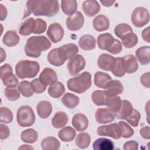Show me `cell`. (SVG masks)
I'll list each match as a JSON object with an SVG mask.
<instances>
[{
  "label": "cell",
  "mask_w": 150,
  "mask_h": 150,
  "mask_svg": "<svg viewBox=\"0 0 150 150\" xmlns=\"http://www.w3.org/2000/svg\"><path fill=\"white\" fill-rule=\"evenodd\" d=\"M149 29L150 27L148 26L146 28L144 29L142 32V39L148 43H149Z\"/></svg>",
  "instance_id": "obj_57"
},
{
  "label": "cell",
  "mask_w": 150,
  "mask_h": 150,
  "mask_svg": "<svg viewBox=\"0 0 150 150\" xmlns=\"http://www.w3.org/2000/svg\"><path fill=\"white\" fill-rule=\"evenodd\" d=\"M47 60L50 64L54 66H60L64 63L59 55L57 48L53 49L49 52L47 55Z\"/></svg>",
  "instance_id": "obj_40"
},
{
  "label": "cell",
  "mask_w": 150,
  "mask_h": 150,
  "mask_svg": "<svg viewBox=\"0 0 150 150\" xmlns=\"http://www.w3.org/2000/svg\"><path fill=\"white\" fill-rule=\"evenodd\" d=\"M18 89L23 96L25 97H31L33 94V91L30 86V83L28 81H22L18 85Z\"/></svg>",
  "instance_id": "obj_43"
},
{
  "label": "cell",
  "mask_w": 150,
  "mask_h": 150,
  "mask_svg": "<svg viewBox=\"0 0 150 150\" xmlns=\"http://www.w3.org/2000/svg\"><path fill=\"white\" fill-rule=\"evenodd\" d=\"M0 128H1V135H0L1 139L3 140L8 138L10 134V131L8 127L4 124H1L0 125Z\"/></svg>",
  "instance_id": "obj_52"
},
{
  "label": "cell",
  "mask_w": 150,
  "mask_h": 150,
  "mask_svg": "<svg viewBox=\"0 0 150 150\" xmlns=\"http://www.w3.org/2000/svg\"><path fill=\"white\" fill-rule=\"evenodd\" d=\"M3 43L8 47H13L17 45L19 42V36L13 30L7 31L2 39Z\"/></svg>",
  "instance_id": "obj_28"
},
{
  "label": "cell",
  "mask_w": 150,
  "mask_h": 150,
  "mask_svg": "<svg viewBox=\"0 0 150 150\" xmlns=\"http://www.w3.org/2000/svg\"><path fill=\"white\" fill-rule=\"evenodd\" d=\"M50 46L51 43L46 36H32L26 41L25 52L28 56L36 58L40 56L41 52L48 50Z\"/></svg>",
  "instance_id": "obj_2"
},
{
  "label": "cell",
  "mask_w": 150,
  "mask_h": 150,
  "mask_svg": "<svg viewBox=\"0 0 150 150\" xmlns=\"http://www.w3.org/2000/svg\"><path fill=\"white\" fill-rule=\"evenodd\" d=\"M1 79L4 86L8 87L13 88L18 84V80L12 71L8 72L1 76Z\"/></svg>",
  "instance_id": "obj_38"
},
{
  "label": "cell",
  "mask_w": 150,
  "mask_h": 150,
  "mask_svg": "<svg viewBox=\"0 0 150 150\" xmlns=\"http://www.w3.org/2000/svg\"><path fill=\"white\" fill-rule=\"evenodd\" d=\"M79 45L80 48L83 50H91L96 47V41L93 36L85 35L80 38Z\"/></svg>",
  "instance_id": "obj_23"
},
{
  "label": "cell",
  "mask_w": 150,
  "mask_h": 150,
  "mask_svg": "<svg viewBox=\"0 0 150 150\" xmlns=\"http://www.w3.org/2000/svg\"><path fill=\"white\" fill-rule=\"evenodd\" d=\"M111 80V77L109 74L101 71H97L94 74V84L99 88H104L107 83Z\"/></svg>",
  "instance_id": "obj_35"
},
{
  "label": "cell",
  "mask_w": 150,
  "mask_h": 150,
  "mask_svg": "<svg viewBox=\"0 0 150 150\" xmlns=\"http://www.w3.org/2000/svg\"><path fill=\"white\" fill-rule=\"evenodd\" d=\"M86 66V61L81 54H77L69 59L67 69L71 76H75L83 70Z\"/></svg>",
  "instance_id": "obj_8"
},
{
  "label": "cell",
  "mask_w": 150,
  "mask_h": 150,
  "mask_svg": "<svg viewBox=\"0 0 150 150\" xmlns=\"http://www.w3.org/2000/svg\"><path fill=\"white\" fill-rule=\"evenodd\" d=\"M64 105L69 108H74L79 104V98L71 93H66L62 98Z\"/></svg>",
  "instance_id": "obj_34"
},
{
  "label": "cell",
  "mask_w": 150,
  "mask_h": 150,
  "mask_svg": "<svg viewBox=\"0 0 150 150\" xmlns=\"http://www.w3.org/2000/svg\"><path fill=\"white\" fill-rule=\"evenodd\" d=\"M116 58L107 53L101 54L98 58L97 64L100 69L105 71H111L115 64Z\"/></svg>",
  "instance_id": "obj_14"
},
{
  "label": "cell",
  "mask_w": 150,
  "mask_h": 150,
  "mask_svg": "<svg viewBox=\"0 0 150 150\" xmlns=\"http://www.w3.org/2000/svg\"><path fill=\"white\" fill-rule=\"evenodd\" d=\"M35 22H36V27H35V29L33 33L40 34V33H44L46 29V26H47L46 22L40 18L36 19Z\"/></svg>",
  "instance_id": "obj_50"
},
{
  "label": "cell",
  "mask_w": 150,
  "mask_h": 150,
  "mask_svg": "<svg viewBox=\"0 0 150 150\" xmlns=\"http://www.w3.org/2000/svg\"><path fill=\"white\" fill-rule=\"evenodd\" d=\"M125 150H137L138 149V143L135 141H129L124 144Z\"/></svg>",
  "instance_id": "obj_53"
},
{
  "label": "cell",
  "mask_w": 150,
  "mask_h": 150,
  "mask_svg": "<svg viewBox=\"0 0 150 150\" xmlns=\"http://www.w3.org/2000/svg\"><path fill=\"white\" fill-rule=\"evenodd\" d=\"M118 125L120 127L122 137L124 138H128L131 137L134 135V129L129 127L125 122L124 121H120L118 122Z\"/></svg>",
  "instance_id": "obj_46"
},
{
  "label": "cell",
  "mask_w": 150,
  "mask_h": 150,
  "mask_svg": "<svg viewBox=\"0 0 150 150\" xmlns=\"http://www.w3.org/2000/svg\"><path fill=\"white\" fill-rule=\"evenodd\" d=\"M61 6L64 13L71 16L76 12L77 9V3L75 0L62 1Z\"/></svg>",
  "instance_id": "obj_32"
},
{
  "label": "cell",
  "mask_w": 150,
  "mask_h": 150,
  "mask_svg": "<svg viewBox=\"0 0 150 150\" xmlns=\"http://www.w3.org/2000/svg\"><path fill=\"white\" fill-rule=\"evenodd\" d=\"M39 80L45 85H52L57 81V77L56 72L49 67L45 68L39 77Z\"/></svg>",
  "instance_id": "obj_15"
},
{
  "label": "cell",
  "mask_w": 150,
  "mask_h": 150,
  "mask_svg": "<svg viewBox=\"0 0 150 150\" xmlns=\"http://www.w3.org/2000/svg\"><path fill=\"white\" fill-rule=\"evenodd\" d=\"M84 25V17L82 13L77 11L69 16L66 20V25L69 30L76 31L80 29Z\"/></svg>",
  "instance_id": "obj_11"
},
{
  "label": "cell",
  "mask_w": 150,
  "mask_h": 150,
  "mask_svg": "<svg viewBox=\"0 0 150 150\" xmlns=\"http://www.w3.org/2000/svg\"><path fill=\"white\" fill-rule=\"evenodd\" d=\"M93 148L94 150H112L114 149V144L110 139L100 138L94 142Z\"/></svg>",
  "instance_id": "obj_24"
},
{
  "label": "cell",
  "mask_w": 150,
  "mask_h": 150,
  "mask_svg": "<svg viewBox=\"0 0 150 150\" xmlns=\"http://www.w3.org/2000/svg\"><path fill=\"white\" fill-rule=\"evenodd\" d=\"M114 40V37L108 33L100 35L97 38L98 47L101 50H107L112 44Z\"/></svg>",
  "instance_id": "obj_26"
},
{
  "label": "cell",
  "mask_w": 150,
  "mask_h": 150,
  "mask_svg": "<svg viewBox=\"0 0 150 150\" xmlns=\"http://www.w3.org/2000/svg\"><path fill=\"white\" fill-rule=\"evenodd\" d=\"M76 134L75 130L72 127L67 126L59 131L58 136L61 141L67 142L73 140L76 136Z\"/></svg>",
  "instance_id": "obj_30"
},
{
  "label": "cell",
  "mask_w": 150,
  "mask_h": 150,
  "mask_svg": "<svg viewBox=\"0 0 150 150\" xmlns=\"http://www.w3.org/2000/svg\"><path fill=\"white\" fill-rule=\"evenodd\" d=\"M11 71H12V69L11 65L8 63L5 64L1 67V69H0L1 76H2L6 73L11 72Z\"/></svg>",
  "instance_id": "obj_56"
},
{
  "label": "cell",
  "mask_w": 150,
  "mask_h": 150,
  "mask_svg": "<svg viewBox=\"0 0 150 150\" xmlns=\"http://www.w3.org/2000/svg\"><path fill=\"white\" fill-rule=\"evenodd\" d=\"M90 142V135L86 132H81L78 134L75 139L76 145L80 149H85L87 148Z\"/></svg>",
  "instance_id": "obj_36"
},
{
  "label": "cell",
  "mask_w": 150,
  "mask_h": 150,
  "mask_svg": "<svg viewBox=\"0 0 150 150\" xmlns=\"http://www.w3.org/2000/svg\"><path fill=\"white\" fill-rule=\"evenodd\" d=\"M107 96L101 90H96L91 94V98L93 103L98 106L105 105Z\"/></svg>",
  "instance_id": "obj_42"
},
{
  "label": "cell",
  "mask_w": 150,
  "mask_h": 150,
  "mask_svg": "<svg viewBox=\"0 0 150 150\" xmlns=\"http://www.w3.org/2000/svg\"><path fill=\"white\" fill-rule=\"evenodd\" d=\"M30 86L32 91L37 94L44 92L46 88V86L43 84L39 79L33 80L30 83Z\"/></svg>",
  "instance_id": "obj_48"
},
{
  "label": "cell",
  "mask_w": 150,
  "mask_h": 150,
  "mask_svg": "<svg viewBox=\"0 0 150 150\" xmlns=\"http://www.w3.org/2000/svg\"><path fill=\"white\" fill-rule=\"evenodd\" d=\"M100 2L101 3V4L104 6H107V7H109L112 6L114 3H115V1H107V0H103V1H100Z\"/></svg>",
  "instance_id": "obj_59"
},
{
  "label": "cell",
  "mask_w": 150,
  "mask_h": 150,
  "mask_svg": "<svg viewBox=\"0 0 150 150\" xmlns=\"http://www.w3.org/2000/svg\"><path fill=\"white\" fill-rule=\"evenodd\" d=\"M133 107L131 103L126 100L121 101V105L119 110L114 113L117 119L125 120L132 112Z\"/></svg>",
  "instance_id": "obj_19"
},
{
  "label": "cell",
  "mask_w": 150,
  "mask_h": 150,
  "mask_svg": "<svg viewBox=\"0 0 150 150\" xmlns=\"http://www.w3.org/2000/svg\"><path fill=\"white\" fill-rule=\"evenodd\" d=\"M133 32L132 28L127 23H120L117 25L114 28V33L115 35L121 39L128 33Z\"/></svg>",
  "instance_id": "obj_41"
},
{
  "label": "cell",
  "mask_w": 150,
  "mask_h": 150,
  "mask_svg": "<svg viewBox=\"0 0 150 150\" xmlns=\"http://www.w3.org/2000/svg\"><path fill=\"white\" fill-rule=\"evenodd\" d=\"M97 133L100 136H107L115 139L122 137L120 127L117 123L100 126L97 128Z\"/></svg>",
  "instance_id": "obj_7"
},
{
  "label": "cell",
  "mask_w": 150,
  "mask_h": 150,
  "mask_svg": "<svg viewBox=\"0 0 150 150\" xmlns=\"http://www.w3.org/2000/svg\"><path fill=\"white\" fill-rule=\"evenodd\" d=\"M6 59V53L2 48H1V62H3Z\"/></svg>",
  "instance_id": "obj_60"
},
{
  "label": "cell",
  "mask_w": 150,
  "mask_h": 150,
  "mask_svg": "<svg viewBox=\"0 0 150 150\" xmlns=\"http://www.w3.org/2000/svg\"><path fill=\"white\" fill-rule=\"evenodd\" d=\"M21 139L26 143H35L38 138V134L36 130L29 128L23 131L21 134Z\"/></svg>",
  "instance_id": "obj_37"
},
{
  "label": "cell",
  "mask_w": 150,
  "mask_h": 150,
  "mask_svg": "<svg viewBox=\"0 0 150 150\" xmlns=\"http://www.w3.org/2000/svg\"><path fill=\"white\" fill-rule=\"evenodd\" d=\"M0 8H1V11H0V14H1V21H2L4 19H6V16H7V10L5 6H4L2 4H0Z\"/></svg>",
  "instance_id": "obj_58"
},
{
  "label": "cell",
  "mask_w": 150,
  "mask_h": 150,
  "mask_svg": "<svg viewBox=\"0 0 150 150\" xmlns=\"http://www.w3.org/2000/svg\"><path fill=\"white\" fill-rule=\"evenodd\" d=\"M95 117L97 122L99 124H107L114 120V115L105 108L97 109L95 114Z\"/></svg>",
  "instance_id": "obj_16"
},
{
  "label": "cell",
  "mask_w": 150,
  "mask_h": 150,
  "mask_svg": "<svg viewBox=\"0 0 150 150\" xmlns=\"http://www.w3.org/2000/svg\"><path fill=\"white\" fill-rule=\"evenodd\" d=\"M59 11V4L57 1L33 0L28 1L23 19L33 13L35 16H45L52 17Z\"/></svg>",
  "instance_id": "obj_1"
},
{
  "label": "cell",
  "mask_w": 150,
  "mask_h": 150,
  "mask_svg": "<svg viewBox=\"0 0 150 150\" xmlns=\"http://www.w3.org/2000/svg\"><path fill=\"white\" fill-rule=\"evenodd\" d=\"M72 125L77 131H83L87 128L88 121L84 114L77 113L73 117Z\"/></svg>",
  "instance_id": "obj_18"
},
{
  "label": "cell",
  "mask_w": 150,
  "mask_h": 150,
  "mask_svg": "<svg viewBox=\"0 0 150 150\" xmlns=\"http://www.w3.org/2000/svg\"><path fill=\"white\" fill-rule=\"evenodd\" d=\"M140 81L144 87L149 88L150 87L149 72H146L145 73H144L140 78Z\"/></svg>",
  "instance_id": "obj_54"
},
{
  "label": "cell",
  "mask_w": 150,
  "mask_h": 150,
  "mask_svg": "<svg viewBox=\"0 0 150 150\" xmlns=\"http://www.w3.org/2000/svg\"><path fill=\"white\" fill-rule=\"evenodd\" d=\"M141 118L139 112L135 109H133L131 114L125 119L126 121L132 127H137L139 124V121Z\"/></svg>",
  "instance_id": "obj_47"
},
{
  "label": "cell",
  "mask_w": 150,
  "mask_h": 150,
  "mask_svg": "<svg viewBox=\"0 0 150 150\" xmlns=\"http://www.w3.org/2000/svg\"><path fill=\"white\" fill-rule=\"evenodd\" d=\"M104 88L105 89L104 92L107 97H112L120 94L124 90L122 84L117 80L109 81Z\"/></svg>",
  "instance_id": "obj_13"
},
{
  "label": "cell",
  "mask_w": 150,
  "mask_h": 150,
  "mask_svg": "<svg viewBox=\"0 0 150 150\" xmlns=\"http://www.w3.org/2000/svg\"><path fill=\"white\" fill-rule=\"evenodd\" d=\"M36 110L39 117L42 119H45L50 115L52 111V106L49 101L42 100L38 104Z\"/></svg>",
  "instance_id": "obj_21"
},
{
  "label": "cell",
  "mask_w": 150,
  "mask_h": 150,
  "mask_svg": "<svg viewBox=\"0 0 150 150\" xmlns=\"http://www.w3.org/2000/svg\"><path fill=\"white\" fill-rule=\"evenodd\" d=\"M112 73L117 77H122L125 75V73L124 71L121 63V57H117L115 66L113 69L111 70Z\"/></svg>",
  "instance_id": "obj_49"
},
{
  "label": "cell",
  "mask_w": 150,
  "mask_h": 150,
  "mask_svg": "<svg viewBox=\"0 0 150 150\" xmlns=\"http://www.w3.org/2000/svg\"><path fill=\"white\" fill-rule=\"evenodd\" d=\"M122 49V43L119 40L114 39V40L112 44L107 50L113 54H117L120 53Z\"/></svg>",
  "instance_id": "obj_51"
},
{
  "label": "cell",
  "mask_w": 150,
  "mask_h": 150,
  "mask_svg": "<svg viewBox=\"0 0 150 150\" xmlns=\"http://www.w3.org/2000/svg\"><path fill=\"white\" fill-rule=\"evenodd\" d=\"M82 8L83 12L87 16L92 17L100 12V5L97 1L88 0L83 3Z\"/></svg>",
  "instance_id": "obj_17"
},
{
  "label": "cell",
  "mask_w": 150,
  "mask_h": 150,
  "mask_svg": "<svg viewBox=\"0 0 150 150\" xmlns=\"http://www.w3.org/2000/svg\"><path fill=\"white\" fill-rule=\"evenodd\" d=\"M46 34L50 40L56 43L60 42L63 38L64 29L59 23H53L48 27Z\"/></svg>",
  "instance_id": "obj_10"
},
{
  "label": "cell",
  "mask_w": 150,
  "mask_h": 150,
  "mask_svg": "<svg viewBox=\"0 0 150 150\" xmlns=\"http://www.w3.org/2000/svg\"><path fill=\"white\" fill-rule=\"evenodd\" d=\"M91 75L88 71L83 72L75 77L69 79L67 83L69 90L79 94L87 91L91 87Z\"/></svg>",
  "instance_id": "obj_3"
},
{
  "label": "cell",
  "mask_w": 150,
  "mask_h": 150,
  "mask_svg": "<svg viewBox=\"0 0 150 150\" xmlns=\"http://www.w3.org/2000/svg\"><path fill=\"white\" fill-rule=\"evenodd\" d=\"M121 63L125 73H135L138 68V64L136 57L132 54H128L121 57Z\"/></svg>",
  "instance_id": "obj_12"
},
{
  "label": "cell",
  "mask_w": 150,
  "mask_h": 150,
  "mask_svg": "<svg viewBox=\"0 0 150 150\" xmlns=\"http://www.w3.org/2000/svg\"><path fill=\"white\" fill-rule=\"evenodd\" d=\"M60 145L59 141L53 137H46L41 142V147L43 150H57Z\"/></svg>",
  "instance_id": "obj_29"
},
{
  "label": "cell",
  "mask_w": 150,
  "mask_h": 150,
  "mask_svg": "<svg viewBox=\"0 0 150 150\" xmlns=\"http://www.w3.org/2000/svg\"><path fill=\"white\" fill-rule=\"evenodd\" d=\"M36 27L35 19L32 18H29L26 19L21 25L19 33L23 36H28L31 33H33Z\"/></svg>",
  "instance_id": "obj_22"
},
{
  "label": "cell",
  "mask_w": 150,
  "mask_h": 150,
  "mask_svg": "<svg viewBox=\"0 0 150 150\" xmlns=\"http://www.w3.org/2000/svg\"><path fill=\"white\" fill-rule=\"evenodd\" d=\"M93 26L96 30L103 32L109 28L110 21L106 16L104 15H100L93 19Z\"/></svg>",
  "instance_id": "obj_20"
},
{
  "label": "cell",
  "mask_w": 150,
  "mask_h": 150,
  "mask_svg": "<svg viewBox=\"0 0 150 150\" xmlns=\"http://www.w3.org/2000/svg\"><path fill=\"white\" fill-rule=\"evenodd\" d=\"M20 91L18 89L11 87H7L5 88L4 94L8 100L13 101L17 100L20 97Z\"/></svg>",
  "instance_id": "obj_45"
},
{
  "label": "cell",
  "mask_w": 150,
  "mask_h": 150,
  "mask_svg": "<svg viewBox=\"0 0 150 150\" xmlns=\"http://www.w3.org/2000/svg\"><path fill=\"white\" fill-rule=\"evenodd\" d=\"M149 131L150 128L149 126H145L142 128L139 131V134L142 138L146 139H149Z\"/></svg>",
  "instance_id": "obj_55"
},
{
  "label": "cell",
  "mask_w": 150,
  "mask_h": 150,
  "mask_svg": "<svg viewBox=\"0 0 150 150\" xmlns=\"http://www.w3.org/2000/svg\"><path fill=\"white\" fill-rule=\"evenodd\" d=\"M105 105L108 107V110L111 112L115 113L120 108L121 105V99L118 96L107 97Z\"/></svg>",
  "instance_id": "obj_33"
},
{
  "label": "cell",
  "mask_w": 150,
  "mask_h": 150,
  "mask_svg": "<svg viewBox=\"0 0 150 150\" xmlns=\"http://www.w3.org/2000/svg\"><path fill=\"white\" fill-rule=\"evenodd\" d=\"M150 48L149 46H142L135 52V55L139 62L142 65H146L149 63Z\"/></svg>",
  "instance_id": "obj_27"
},
{
  "label": "cell",
  "mask_w": 150,
  "mask_h": 150,
  "mask_svg": "<svg viewBox=\"0 0 150 150\" xmlns=\"http://www.w3.org/2000/svg\"><path fill=\"white\" fill-rule=\"evenodd\" d=\"M16 120L21 127H26L32 125L35 121V115L32 108L26 105L19 107L16 113Z\"/></svg>",
  "instance_id": "obj_5"
},
{
  "label": "cell",
  "mask_w": 150,
  "mask_h": 150,
  "mask_svg": "<svg viewBox=\"0 0 150 150\" xmlns=\"http://www.w3.org/2000/svg\"><path fill=\"white\" fill-rule=\"evenodd\" d=\"M68 122V116L64 111H57L52 119V124L55 128L64 127Z\"/></svg>",
  "instance_id": "obj_25"
},
{
  "label": "cell",
  "mask_w": 150,
  "mask_h": 150,
  "mask_svg": "<svg viewBox=\"0 0 150 150\" xmlns=\"http://www.w3.org/2000/svg\"><path fill=\"white\" fill-rule=\"evenodd\" d=\"M65 91V88L62 83L56 82L48 88V93L53 98H57L61 97Z\"/></svg>",
  "instance_id": "obj_31"
},
{
  "label": "cell",
  "mask_w": 150,
  "mask_h": 150,
  "mask_svg": "<svg viewBox=\"0 0 150 150\" xmlns=\"http://www.w3.org/2000/svg\"><path fill=\"white\" fill-rule=\"evenodd\" d=\"M121 39L122 40L123 45L127 48H131L134 47L137 44L138 41L137 35L133 32L127 34Z\"/></svg>",
  "instance_id": "obj_39"
},
{
  "label": "cell",
  "mask_w": 150,
  "mask_h": 150,
  "mask_svg": "<svg viewBox=\"0 0 150 150\" xmlns=\"http://www.w3.org/2000/svg\"><path fill=\"white\" fill-rule=\"evenodd\" d=\"M40 70L38 62L31 60H21L15 66V73L18 77L21 79L35 77Z\"/></svg>",
  "instance_id": "obj_4"
},
{
  "label": "cell",
  "mask_w": 150,
  "mask_h": 150,
  "mask_svg": "<svg viewBox=\"0 0 150 150\" xmlns=\"http://www.w3.org/2000/svg\"><path fill=\"white\" fill-rule=\"evenodd\" d=\"M19 149H33V148L30 145H23L21 146H20L19 148Z\"/></svg>",
  "instance_id": "obj_61"
},
{
  "label": "cell",
  "mask_w": 150,
  "mask_h": 150,
  "mask_svg": "<svg viewBox=\"0 0 150 150\" xmlns=\"http://www.w3.org/2000/svg\"><path fill=\"white\" fill-rule=\"evenodd\" d=\"M57 50L60 59L64 63L67 59L76 55L79 52V47L74 43H68L57 48Z\"/></svg>",
  "instance_id": "obj_9"
},
{
  "label": "cell",
  "mask_w": 150,
  "mask_h": 150,
  "mask_svg": "<svg viewBox=\"0 0 150 150\" xmlns=\"http://www.w3.org/2000/svg\"><path fill=\"white\" fill-rule=\"evenodd\" d=\"M1 112V123L9 124L12 121L13 114L10 109L7 107H1L0 109Z\"/></svg>",
  "instance_id": "obj_44"
},
{
  "label": "cell",
  "mask_w": 150,
  "mask_h": 150,
  "mask_svg": "<svg viewBox=\"0 0 150 150\" xmlns=\"http://www.w3.org/2000/svg\"><path fill=\"white\" fill-rule=\"evenodd\" d=\"M131 19L135 26L137 28L143 27L149 21V11L144 7H137L133 11Z\"/></svg>",
  "instance_id": "obj_6"
}]
</instances>
